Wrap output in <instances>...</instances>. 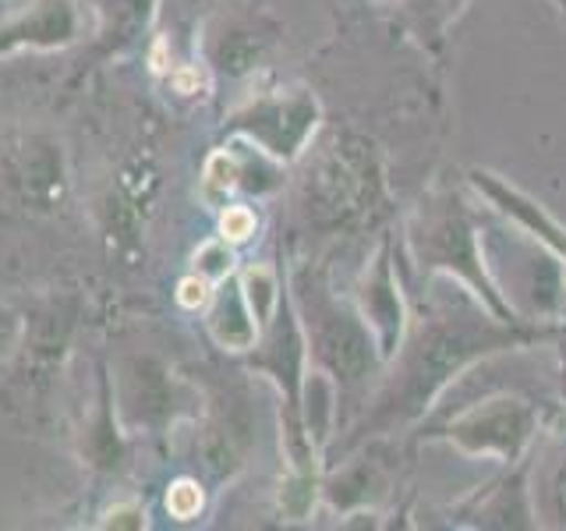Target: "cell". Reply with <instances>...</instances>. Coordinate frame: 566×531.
Segmentation results:
<instances>
[{
  "label": "cell",
  "mask_w": 566,
  "mask_h": 531,
  "mask_svg": "<svg viewBox=\"0 0 566 531\" xmlns=\"http://www.w3.org/2000/svg\"><path fill=\"white\" fill-rule=\"evenodd\" d=\"M535 429V415L527 412L524 400L495 397L482 407H471L450 425V439L468 454H495V457H517Z\"/></svg>",
  "instance_id": "6da1fadb"
},
{
  "label": "cell",
  "mask_w": 566,
  "mask_h": 531,
  "mask_svg": "<svg viewBox=\"0 0 566 531\" xmlns=\"http://www.w3.org/2000/svg\"><path fill=\"white\" fill-rule=\"evenodd\" d=\"M474 185L482 188V191L489 195V199L506 212V217H513L521 227H527L531 235L542 238V244H548L559 259H566V230H563L556 220H548L535 202H527L521 191H513V188L500 185L492 174H482V170L474 174Z\"/></svg>",
  "instance_id": "7a4b0ae2"
},
{
  "label": "cell",
  "mask_w": 566,
  "mask_h": 531,
  "mask_svg": "<svg viewBox=\"0 0 566 531\" xmlns=\"http://www.w3.org/2000/svg\"><path fill=\"white\" fill-rule=\"evenodd\" d=\"M244 298L248 305H252V315L265 326L273 315V305H276V283H273V273L270 270H248L244 273Z\"/></svg>",
  "instance_id": "3957f363"
},
{
  "label": "cell",
  "mask_w": 566,
  "mask_h": 531,
  "mask_svg": "<svg viewBox=\"0 0 566 531\" xmlns=\"http://www.w3.org/2000/svg\"><path fill=\"white\" fill-rule=\"evenodd\" d=\"M238 185V164L230 159L227 153L209 156V167H206V199H223V195Z\"/></svg>",
  "instance_id": "277c9868"
},
{
  "label": "cell",
  "mask_w": 566,
  "mask_h": 531,
  "mask_svg": "<svg viewBox=\"0 0 566 531\" xmlns=\"http://www.w3.org/2000/svg\"><path fill=\"white\" fill-rule=\"evenodd\" d=\"M230 266H234V256H230V248L223 241H209L199 248V256H195V273L206 277L209 283L223 280L230 273Z\"/></svg>",
  "instance_id": "5b68a950"
},
{
  "label": "cell",
  "mask_w": 566,
  "mask_h": 531,
  "mask_svg": "<svg viewBox=\"0 0 566 531\" xmlns=\"http://www.w3.org/2000/svg\"><path fill=\"white\" fill-rule=\"evenodd\" d=\"M202 503H206L202 489L195 486V482H188V478H181V482H174L170 492H167V510L174 513V518H181V521L199 518Z\"/></svg>",
  "instance_id": "8992f818"
},
{
  "label": "cell",
  "mask_w": 566,
  "mask_h": 531,
  "mask_svg": "<svg viewBox=\"0 0 566 531\" xmlns=\"http://www.w3.org/2000/svg\"><path fill=\"white\" fill-rule=\"evenodd\" d=\"M220 230L223 241H248L255 235V212L248 206H227V212L220 217Z\"/></svg>",
  "instance_id": "52a82bcc"
},
{
  "label": "cell",
  "mask_w": 566,
  "mask_h": 531,
  "mask_svg": "<svg viewBox=\"0 0 566 531\" xmlns=\"http://www.w3.org/2000/svg\"><path fill=\"white\" fill-rule=\"evenodd\" d=\"M177 301H181L185 309H202L209 301V280L206 277H185L181 283H177Z\"/></svg>",
  "instance_id": "ba28073f"
},
{
  "label": "cell",
  "mask_w": 566,
  "mask_h": 531,
  "mask_svg": "<svg viewBox=\"0 0 566 531\" xmlns=\"http://www.w3.org/2000/svg\"><path fill=\"white\" fill-rule=\"evenodd\" d=\"M142 524L146 521H142V510L135 507H117L106 513V521H103V528H142Z\"/></svg>",
  "instance_id": "9c48e42d"
},
{
  "label": "cell",
  "mask_w": 566,
  "mask_h": 531,
  "mask_svg": "<svg viewBox=\"0 0 566 531\" xmlns=\"http://www.w3.org/2000/svg\"><path fill=\"white\" fill-rule=\"evenodd\" d=\"M177 88H181V93H195V88H199V71H177Z\"/></svg>",
  "instance_id": "30bf717a"
},
{
  "label": "cell",
  "mask_w": 566,
  "mask_h": 531,
  "mask_svg": "<svg viewBox=\"0 0 566 531\" xmlns=\"http://www.w3.org/2000/svg\"><path fill=\"white\" fill-rule=\"evenodd\" d=\"M403 4H407V8H421V11H424V8H436V4H442V0H403Z\"/></svg>",
  "instance_id": "8fae6325"
},
{
  "label": "cell",
  "mask_w": 566,
  "mask_h": 531,
  "mask_svg": "<svg viewBox=\"0 0 566 531\" xmlns=\"http://www.w3.org/2000/svg\"><path fill=\"white\" fill-rule=\"evenodd\" d=\"M559 500H563V510H566V471H563V478H559Z\"/></svg>",
  "instance_id": "7c38bea8"
}]
</instances>
